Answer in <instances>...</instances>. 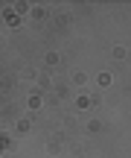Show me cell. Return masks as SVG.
Instances as JSON below:
<instances>
[]
</instances>
